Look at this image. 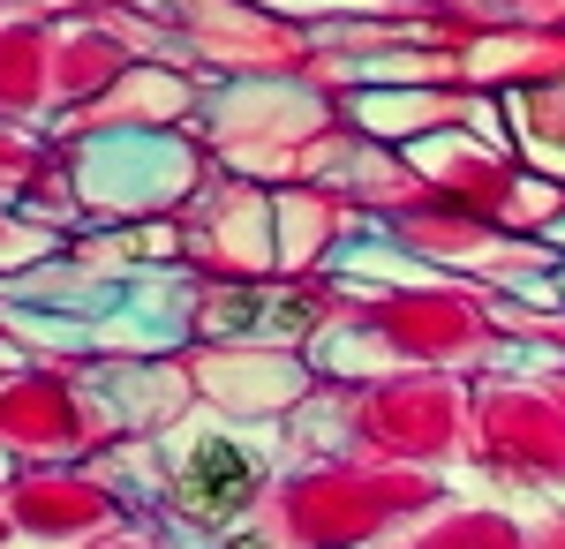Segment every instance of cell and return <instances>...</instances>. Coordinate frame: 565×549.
Returning <instances> with one entry per match:
<instances>
[{
    "label": "cell",
    "instance_id": "1",
    "mask_svg": "<svg viewBox=\"0 0 565 549\" xmlns=\"http://www.w3.org/2000/svg\"><path fill=\"white\" fill-rule=\"evenodd\" d=\"M257 489H264V444L226 437V429L196 437V444L181 452V466H174V497L196 512V519H212V527L242 519V512L257 505Z\"/></svg>",
    "mask_w": 565,
    "mask_h": 549
},
{
    "label": "cell",
    "instance_id": "2",
    "mask_svg": "<svg viewBox=\"0 0 565 549\" xmlns=\"http://www.w3.org/2000/svg\"><path fill=\"white\" fill-rule=\"evenodd\" d=\"M181 173H189V159H181L167 136H106V143L84 151V189L98 204H114V212H136V204L174 196Z\"/></svg>",
    "mask_w": 565,
    "mask_h": 549
},
{
    "label": "cell",
    "instance_id": "3",
    "mask_svg": "<svg viewBox=\"0 0 565 549\" xmlns=\"http://www.w3.org/2000/svg\"><path fill=\"white\" fill-rule=\"evenodd\" d=\"M551 241H565V226H551Z\"/></svg>",
    "mask_w": 565,
    "mask_h": 549
}]
</instances>
